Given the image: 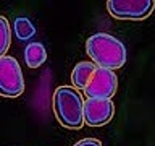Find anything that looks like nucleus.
<instances>
[{"instance_id":"nucleus-10","label":"nucleus","mask_w":155,"mask_h":146,"mask_svg":"<svg viewBox=\"0 0 155 146\" xmlns=\"http://www.w3.org/2000/svg\"><path fill=\"white\" fill-rule=\"evenodd\" d=\"M12 44V28L5 16H0V57L7 55V50Z\"/></svg>"},{"instance_id":"nucleus-3","label":"nucleus","mask_w":155,"mask_h":146,"mask_svg":"<svg viewBox=\"0 0 155 146\" xmlns=\"http://www.w3.org/2000/svg\"><path fill=\"white\" fill-rule=\"evenodd\" d=\"M107 10L115 19L142 21L155 10V0H108Z\"/></svg>"},{"instance_id":"nucleus-1","label":"nucleus","mask_w":155,"mask_h":146,"mask_svg":"<svg viewBox=\"0 0 155 146\" xmlns=\"http://www.w3.org/2000/svg\"><path fill=\"white\" fill-rule=\"evenodd\" d=\"M86 52L95 67L107 68L111 71L121 68L128 58L124 44L108 33L92 34L86 41Z\"/></svg>"},{"instance_id":"nucleus-5","label":"nucleus","mask_w":155,"mask_h":146,"mask_svg":"<svg viewBox=\"0 0 155 146\" xmlns=\"http://www.w3.org/2000/svg\"><path fill=\"white\" fill-rule=\"evenodd\" d=\"M118 89V78L116 73L107 68L95 67L89 83H87L84 94L92 99H111Z\"/></svg>"},{"instance_id":"nucleus-6","label":"nucleus","mask_w":155,"mask_h":146,"mask_svg":"<svg viewBox=\"0 0 155 146\" xmlns=\"http://www.w3.org/2000/svg\"><path fill=\"white\" fill-rule=\"evenodd\" d=\"M84 123L97 128V127H104L113 119L115 115V104L111 99H92L87 97L84 101Z\"/></svg>"},{"instance_id":"nucleus-2","label":"nucleus","mask_w":155,"mask_h":146,"mask_svg":"<svg viewBox=\"0 0 155 146\" xmlns=\"http://www.w3.org/2000/svg\"><path fill=\"white\" fill-rule=\"evenodd\" d=\"M52 109L58 123L70 130H79L84 125V99L73 86H58L53 91Z\"/></svg>"},{"instance_id":"nucleus-9","label":"nucleus","mask_w":155,"mask_h":146,"mask_svg":"<svg viewBox=\"0 0 155 146\" xmlns=\"http://www.w3.org/2000/svg\"><path fill=\"white\" fill-rule=\"evenodd\" d=\"M13 33L19 41H29L36 36V28L31 23V19H28L26 16H19L13 23Z\"/></svg>"},{"instance_id":"nucleus-7","label":"nucleus","mask_w":155,"mask_h":146,"mask_svg":"<svg viewBox=\"0 0 155 146\" xmlns=\"http://www.w3.org/2000/svg\"><path fill=\"white\" fill-rule=\"evenodd\" d=\"M95 70V65L92 62H79L78 65L73 68L71 71V83H73V88L74 89H86L87 83H89L92 73Z\"/></svg>"},{"instance_id":"nucleus-11","label":"nucleus","mask_w":155,"mask_h":146,"mask_svg":"<svg viewBox=\"0 0 155 146\" xmlns=\"http://www.w3.org/2000/svg\"><path fill=\"white\" fill-rule=\"evenodd\" d=\"M73 146H102V141H99L97 138H82Z\"/></svg>"},{"instance_id":"nucleus-8","label":"nucleus","mask_w":155,"mask_h":146,"mask_svg":"<svg viewBox=\"0 0 155 146\" xmlns=\"http://www.w3.org/2000/svg\"><path fill=\"white\" fill-rule=\"evenodd\" d=\"M24 60L29 68H39L47 60V50L42 42H29L24 49Z\"/></svg>"},{"instance_id":"nucleus-4","label":"nucleus","mask_w":155,"mask_h":146,"mask_svg":"<svg viewBox=\"0 0 155 146\" xmlns=\"http://www.w3.org/2000/svg\"><path fill=\"white\" fill-rule=\"evenodd\" d=\"M24 92V76L16 58L0 57V96L18 97Z\"/></svg>"}]
</instances>
